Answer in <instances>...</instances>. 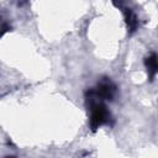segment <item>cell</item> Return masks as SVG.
Returning a JSON list of instances; mask_svg holds the SVG:
<instances>
[{
    "label": "cell",
    "instance_id": "obj_1",
    "mask_svg": "<svg viewBox=\"0 0 158 158\" xmlns=\"http://www.w3.org/2000/svg\"><path fill=\"white\" fill-rule=\"evenodd\" d=\"M90 105V127L93 131H96L101 125L109 122L110 112L102 101L96 99H88Z\"/></svg>",
    "mask_w": 158,
    "mask_h": 158
},
{
    "label": "cell",
    "instance_id": "obj_2",
    "mask_svg": "<svg viewBox=\"0 0 158 158\" xmlns=\"http://www.w3.org/2000/svg\"><path fill=\"white\" fill-rule=\"evenodd\" d=\"M114 94H115V85L109 79H105L98 85L96 89L89 90L86 93V98H93L104 101V100H112Z\"/></svg>",
    "mask_w": 158,
    "mask_h": 158
},
{
    "label": "cell",
    "instance_id": "obj_3",
    "mask_svg": "<svg viewBox=\"0 0 158 158\" xmlns=\"http://www.w3.org/2000/svg\"><path fill=\"white\" fill-rule=\"evenodd\" d=\"M144 64H146V68H147L149 79L153 80L154 77H156V74H157V69H158V64H157V54H156V53H152L149 57H147V58L144 59Z\"/></svg>",
    "mask_w": 158,
    "mask_h": 158
},
{
    "label": "cell",
    "instance_id": "obj_4",
    "mask_svg": "<svg viewBox=\"0 0 158 158\" xmlns=\"http://www.w3.org/2000/svg\"><path fill=\"white\" fill-rule=\"evenodd\" d=\"M123 15H125V20H126V23H127L130 31L135 32L138 26V20H137L136 15L130 9H123Z\"/></svg>",
    "mask_w": 158,
    "mask_h": 158
},
{
    "label": "cell",
    "instance_id": "obj_5",
    "mask_svg": "<svg viewBox=\"0 0 158 158\" xmlns=\"http://www.w3.org/2000/svg\"><path fill=\"white\" fill-rule=\"evenodd\" d=\"M10 30V27H9V25L7 23H2L1 26H0V36H2L5 32H7Z\"/></svg>",
    "mask_w": 158,
    "mask_h": 158
}]
</instances>
